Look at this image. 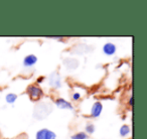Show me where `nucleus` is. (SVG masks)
Segmentation results:
<instances>
[{
  "mask_svg": "<svg viewBox=\"0 0 147 139\" xmlns=\"http://www.w3.org/2000/svg\"><path fill=\"white\" fill-rule=\"evenodd\" d=\"M49 111H51V107L47 103H39L34 109V116L37 119L45 118V116L49 115Z\"/></svg>",
  "mask_w": 147,
  "mask_h": 139,
  "instance_id": "obj_1",
  "label": "nucleus"
},
{
  "mask_svg": "<svg viewBox=\"0 0 147 139\" xmlns=\"http://www.w3.org/2000/svg\"><path fill=\"white\" fill-rule=\"evenodd\" d=\"M27 94L29 95V97H30L32 100H38V99L41 98L43 93H42V90H41L38 86L30 85V86L27 88Z\"/></svg>",
  "mask_w": 147,
  "mask_h": 139,
  "instance_id": "obj_2",
  "label": "nucleus"
},
{
  "mask_svg": "<svg viewBox=\"0 0 147 139\" xmlns=\"http://www.w3.org/2000/svg\"><path fill=\"white\" fill-rule=\"evenodd\" d=\"M36 139H57V135L49 129H40L36 133Z\"/></svg>",
  "mask_w": 147,
  "mask_h": 139,
  "instance_id": "obj_3",
  "label": "nucleus"
},
{
  "mask_svg": "<svg viewBox=\"0 0 147 139\" xmlns=\"http://www.w3.org/2000/svg\"><path fill=\"white\" fill-rule=\"evenodd\" d=\"M103 110V106L100 102H96L94 103V105L92 106V109H91V116L94 117V118H97L101 115Z\"/></svg>",
  "mask_w": 147,
  "mask_h": 139,
  "instance_id": "obj_4",
  "label": "nucleus"
},
{
  "mask_svg": "<svg viewBox=\"0 0 147 139\" xmlns=\"http://www.w3.org/2000/svg\"><path fill=\"white\" fill-rule=\"evenodd\" d=\"M49 84L53 86V88H59L61 87V78H59V74L53 73L51 77H49Z\"/></svg>",
  "mask_w": 147,
  "mask_h": 139,
  "instance_id": "obj_5",
  "label": "nucleus"
},
{
  "mask_svg": "<svg viewBox=\"0 0 147 139\" xmlns=\"http://www.w3.org/2000/svg\"><path fill=\"white\" fill-rule=\"evenodd\" d=\"M55 105L59 107V109H73V106L69 102L63 98H59L55 100Z\"/></svg>",
  "mask_w": 147,
  "mask_h": 139,
  "instance_id": "obj_6",
  "label": "nucleus"
},
{
  "mask_svg": "<svg viewBox=\"0 0 147 139\" xmlns=\"http://www.w3.org/2000/svg\"><path fill=\"white\" fill-rule=\"evenodd\" d=\"M103 51H104V53L107 55H114V53H116V45L111 43H106V45H104V47H103Z\"/></svg>",
  "mask_w": 147,
  "mask_h": 139,
  "instance_id": "obj_7",
  "label": "nucleus"
},
{
  "mask_svg": "<svg viewBox=\"0 0 147 139\" xmlns=\"http://www.w3.org/2000/svg\"><path fill=\"white\" fill-rule=\"evenodd\" d=\"M36 61H37V57H35L34 55H28L23 59V65H24L25 67H31V65H34Z\"/></svg>",
  "mask_w": 147,
  "mask_h": 139,
  "instance_id": "obj_8",
  "label": "nucleus"
},
{
  "mask_svg": "<svg viewBox=\"0 0 147 139\" xmlns=\"http://www.w3.org/2000/svg\"><path fill=\"white\" fill-rule=\"evenodd\" d=\"M65 65L67 69H76V67H78L79 63H78V61L75 59H67V61H65Z\"/></svg>",
  "mask_w": 147,
  "mask_h": 139,
  "instance_id": "obj_9",
  "label": "nucleus"
},
{
  "mask_svg": "<svg viewBox=\"0 0 147 139\" xmlns=\"http://www.w3.org/2000/svg\"><path fill=\"white\" fill-rule=\"evenodd\" d=\"M130 133V127L128 125H123L122 127L120 128V135L123 137L127 136V135Z\"/></svg>",
  "mask_w": 147,
  "mask_h": 139,
  "instance_id": "obj_10",
  "label": "nucleus"
},
{
  "mask_svg": "<svg viewBox=\"0 0 147 139\" xmlns=\"http://www.w3.org/2000/svg\"><path fill=\"white\" fill-rule=\"evenodd\" d=\"M6 102L7 103H9V104H13V103L16 101V99H17V96L15 94H12V93H10V94H7V96H6Z\"/></svg>",
  "mask_w": 147,
  "mask_h": 139,
  "instance_id": "obj_11",
  "label": "nucleus"
},
{
  "mask_svg": "<svg viewBox=\"0 0 147 139\" xmlns=\"http://www.w3.org/2000/svg\"><path fill=\"white\" fill-rule=\"evenodd\" d=\"M71 139H88V135L85 132H78L71 136Z\"/></svg>",
  "mask_w": 147,
  "mask_h": 139,
  "instance_id": "obj_12",
  "label": "nucleus"
},
{
  "mask_svg": "<svg viewBox=\"0 0 147 139\" xmlns=\"http://www.w3.org/2000/svg\"><path fill=\"white\" fill-rule=\"evenodd\" d=\"M86 130L88 133H93L95 131V126L93 124H88L86 126Z\"/></svg>",
  "mask_w": 147,
  "mask_h": 139,
  "instance_id": "obj_13",
  "label": "nucleus"
},
{
  "mask_svg": "<svg viewBox=\"0 0 147 139\" xmlns=\"http://www.w3.org/2000/svg\"><path fill=\"white\" fill-rule=\"evenodd\" d=\"M80 98H81V94H80V93L76 92V93H74V94H73V99L75 101H78Z\"/></svg>",
  "mask_w": 147,
  "mask_h": 139,
  "instance_id": "obj_14",
  "label": "nucleus"
},
{
  "mask_svg": "<svg viewBox=\"0 0 147 139\" xmlns=\"http://www.w3.org/2000/svg\"><path fill=\"white\" fill-rule=\"evenodd\" d=\"M129 105H130V106H133V97L132 96H131L130 99H129Z\"/></svg>",
  "mask_w": 147,
  "mask_h": 139,
  "instance_id": "obj_15",
  "label": "nucleus"
}]
</instances>
